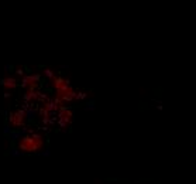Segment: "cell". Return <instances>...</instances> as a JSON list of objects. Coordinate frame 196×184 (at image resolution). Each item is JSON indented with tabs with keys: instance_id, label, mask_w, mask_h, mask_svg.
<instances>
[{
	"instance_id": "obj_1",
	"label": "cell",
	"mask_w": 196,
	"mask_h": 184,
	"mask_svg": "<svg viewBox=\"0 0 196 184\" xmlns=\"http://www.w3.org/2000/svg\"><path fill=\"white\" fill-rule=\"evenodd\" d=\"M3 84L6 85V86L14 88V86H16V81H14V79H4V82H3Z\"/></svg>"
}]
</instances>
